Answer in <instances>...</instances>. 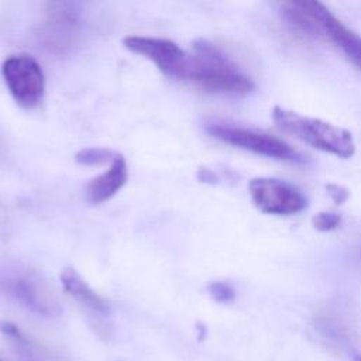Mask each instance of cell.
Returning <instances> with one entry per match:
<instances>
[{"instance_id":"18","label":"cell","mask_w":361,"mask_h":361,"mask_svg":"<svg viewBox=\"0 0 361 361\" xmlns=\"http://www.w3.org/2000/svg\"><path fill=\"white\" fill-rule=\"evenodd\" d=\"M355 361H361V357H357V360Z\"/></svg>"},{"instance_id":"17","label":"cell","mask_w":361,"mask_h":361,"mask_svg":"<svg viewBox=\"0 0 361 361\" xmlns=\"http://www.w3.org/2000/svg\"><path fill=\"white\" fill-rule=\"evenodd\" d=\"M199 179L202 182H209V180H216V175L213 172H210L209 169H200L199 172Z\"/></svg>"},{"instance_id":"15","label":"cell","mask_w":361,"mask_h":361,"mask_svg":"<svg viewBox=\"0 0 361 361\" xmlns=\"http://www.w3.org/2000/svg\"><path fill=\"white\" fill-rule=\"evenodd\" d=\"M327 192L337 204H343L348 199V190L340 185H327Z\"/></svg>"},{"instance_id":"7","label":"cell","mask_w":361,"mask_h":361,"mask_svg":"<svg viewBox=\"0 0 361 361\" xmlns=\"http://www.w3.org/2000/svg\"><path fill=\"white\" fill-rule=\"evenodd\" d=\"M248 193L254 206L267 214H296L307 204L306 197L296 186L276 178H252L248 183Z\"/></svg>"},{"instance_id":"9","label":"cell","mask_w":361,"mask_h":361,"mask_svg":"<svg viewBox=\"0 0 361 361\" xmlns=\"http://www.w3.org/2000/svg\"><path fill=\"white\" fill-rule=\"evenodd\" d=\"M306 1L316 20L320 37H326L331 41L361 71V37L345 27L324 4Z\"/></svg>"},{"instance_id":"12","label":"cell","mask_w":361,"mask_h":361,"mask_svg":"<svg viewBox=\"0 0 361 361\" xmlns=\"http://www.w3.org/2000/svg\"><path fill=\"white\" fill-rule=\"evenodd\" d=\"M118 152L107 149V148H83L79 152H76L75 159L78 164L85 166H100L107 162H113V159L117 157Z\"/></svg>"},{"instance_id":"10","label":"cell","mask_w":361,"mask_h":361,"mask_svg":"<svg viewBox=\"0 0 361 361\" xmlns=\"http://www.w3.org/2000/svg\"><path fill=\"white\" fill-rule=\"evenodd\" d=\"M128 169L127 162L121 154L110 164L109 169H106L99 176L90 179L86 185V199L90 204H100L109 199H111L127 182Z\"/></svg>"},{"instance_id":"4","label":"cell","mask_w":361,"mask_h":361,"mask_svg":"<svg viewBox=\"0 0 361 361\" xmlns=\"http://www.w3.org/2000/svg\"><path fill=\"white\" fill-rule=\"evenodd\" d=\"M1 75L17 104L24 109H34L41 103L45 79L35 58L27 54L11 55L3 62Z\"/></svg>"},{"instance_id":"3","label":"cell","mask_w":361,"mask_h":361,"mask_svg":"<svg viewBox=\"0 0 361 361\" xmlns=\"http://www.w3.org/2000/svg\"><path fill=\"white\" fill-rule=\"evenodd\" d=\"M272 120L278 128L295 135L316 149L340 158H350L355 152V142L351 133L331 123L302 116L279 106L274 107Z\"/></svg>"},{"instance_id":"6","label":"cell","mask_w":361,"mask_h":361,"mask_svg":"<svg viewBox=\"0 0 361 361\" xmlns=\"http://www.w3.org/2000/svg\"><path fill=\"white\" fill-rule=\"evenodd\" d=\"M79 28V4L71 1L47 3L45 17L38 34V39L49 52L63 55L76 44Z\"/></svg>"},{"instance_id":"8","label":"cell","mask_w":361,"mask_h":361,"mask_svg":"<svg viewBox=\"0 0 361 361\" xmlns=\"http://www.w3.org/2000/svg\"><path fill=\"white\" fill-rule=\"evenodd\" d=\"M123 45L131 52L152 61L162 73L178 79L185 78L188 54L173 41L164 38L128 35L123 38Z\"/></svg>"},{"instance_id":"1","label":"cell","mask_w":361,"mask_h":361,"mask_svg":"<svg viewBox=\"0 0 361 361\" xmlns=\"http://www.w3.org/2000/svg\"><path fill=\"white\" fill-rule=\"evenodd\" d=\"M185 80H190L206 92L245 96L254 90V82L219 47L206 41L193 42V54L188 55Z\"/></svg>"},{"instance_id":"14","label":"cell","mask_w":361,"mask_h":361,"mask_svg":"<svg viewBox=\"0 0 361 361\" xmlns=\"http://www.w3.org/2000/svg\"><path fill=\"white\" fill-rule=\"evenodd\" d=\"M207 290L210 293V296L219 302V303H230L234 300L235 298V290L234 288L227 283V282H221V281H217V282H212L209 286H207Z\"/></svg>"},{"instance_id":"11","label":"cell","mask_w":361,"mask_h":361,"mask_svg":"<svg viewBox=\"0 0 361 361\" xmlns=\"http://www.w3.org/2000/svg\"><path fill=\"white\" fill-rule=\"evenodd\" d=\"M61 281L68 295H71L94 317L100 319L109 314L110 309L107 302L100 295H97L73 268H65L61 272Z\"/></svg>"},{"instance_id":"16","label":"cell","mask_w":361,"mask_h":361,"mask_svg":"<svg viewBox=\"0 0 361 361\" xmlns=\"http://www.w3.org/2000/svg\"><path fill=\"white\" fill-rule=\"evenodd\" d=\"M0 331L4 333L6 336L13 337V338L23 340V334H21L20 329L14 323H11V322H0Z\"/></svg>"},{"instance_id":"5","label":"cell","mask_w":361,"mask_h":361,"mask_svg":"<svg viewBox=\"0 0 361 361\" xmlns=\"http://www.w3.org/2000/svg\"><path fill=\"white\" fill-rule=\"evenodd\" d=\"M204 130L209 135H212L213 138L224 144H228L245 151H251L258 155H264L275 159H285V161L300 159L299 154L290 145L265 133H259V131L238 127V126L224 124V123H209Z\"/></svg>"},{"instance_id":"2","label":"cell","mask_w":361,"mask_h":361,"mask_svg":"<svg viewBox=\"0 0 361 361\" xmlns=\"http://www.w3.org/2000/svg\"><path fill=\"white\" fill-rule=\"evenodd\" d=\"M0 292L39 316L56 317L62 313L51 285L37 271L20 262H0Z\"/></svg>"},{"instance_id":"13","label":"cell","mask_w":361,"mask_h":361,"mask_svg":"<svg viewBox=\"0 0 361 361\" xmlns=\"http://www.w3.org/2000/svg\"><path fill=\"white\" fill-rule=\"evenodd\" d=\"M312 224L319 231H331L341 224V216L336 212H319L313 216Z\"/></svg>"}]
</instances>
